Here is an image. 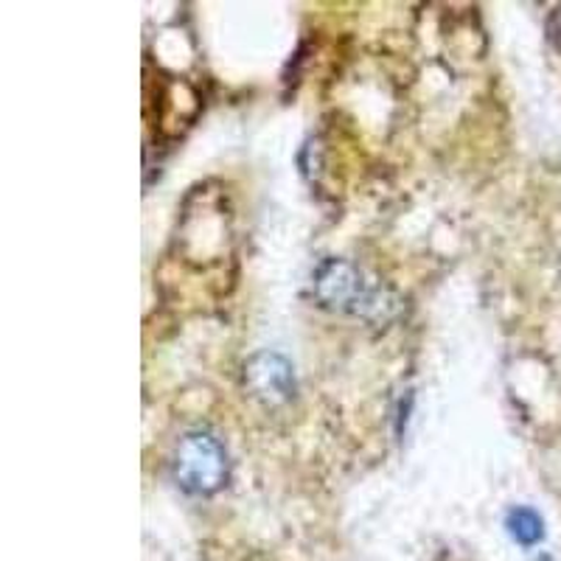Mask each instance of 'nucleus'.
I'll return each mask as SVG.
<instances>
[{"label": "nucleus", "instance_id": "obj_1", "mask_svg": "<svg viewBox=\"0 0 561 561\" xmlns=\"http://www.w3.org/2000/svg\"><path fill=\"white\" fill-rule=\"evenodd\" d=\"M314 298L332 312L365 320H388L399 307L388 289L374 284L357 264L345 259H325L314 270Z\"/></svg>", "mask_w": 561, "mask_h": 561}, {"label": "nucleus", "instance_id": "obj_2", "mask_svg": "<svg viewBox=\"0 0 561 561\" xmlns=\"http://www.w3.org/2000/svg\"><path fill=\"white\" fill-rule=\"evenodd\" d=\"M172 478L185 494L210 497L228 480V453L210 433H188L172 455Z\"/></svg>", "mask_w": 561, "mask_h": 561}, {"label": "nucleus", "instance_id": "obj_3", "mask_svg": "<svg viewBox=\"0 0 561 561\" xmlns=\"http://www.w3.org/2000/svg\"><path fill=\"white\" fill-rule=\"evenodd\" d=\"M244 385L264 404H284L295 396V368L284 354L259 351L244 363Z\"/></svg>", "mask_w": 561, "mask_h": 561}, {"label": "nucleus", "instance_id": "obj_4", "mask_svg": "<svg viewBox=\"0 0 561 561\" xmlns=\"http://www.w3.org/2000/svg\"><path fill=\"white\" fill-rule=\"evenodd\" d=\"M505 530L523 548H536L545 539V519L534 508H528V505H517L505 517Z\"/></svg>", "mask_w": 561, "mask_h": 561}, {"label": "nucleus", "instance_id": "obj_5", "mask_svg": "<svg viewBox=\"0 0 561 561\" xmlns=\"http://www.w3.org/2000/svg\"><path fill=\"white\" fill-rule=\"evenodd\" d=\"M553 26H556V37L561 39V9L553 14Z\"/></svg>", "mask_w": 561, "mask_h": 561}]
</instances>
